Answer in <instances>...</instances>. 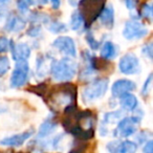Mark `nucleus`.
I'll return each instance as SVG.
<instances>
[{
    "label": "nucleus",
    "mask_w": 153,
    "mask_h": 153,
    "mask_svg": "<svg viewBox=\"0 0 153 153\" xmlns=\"http://www.w3.org/2000/svg\"><path fill=\"white\" fill-rule=\"evenodd\" d=\"M119 69L122 74L131 76L140 72V60L134 53H127L120 59L119 62Z\"/></svg>",
    "instance_id": "7"
},
{
    "label": "nucleus",
    "mask_w": 153,
    "mask_h": 153,
    "mask_svg": "<svg viewBox=\"0 0 153 153\" xmlns=\"http://www.w3.org/2000/svg\"><path fill=\"white\" fill-rule=\"evenodd\" d=\"M152 74H150L148 76V78L146 79V81H145L144 85H143V89H142V94L143 96H148L149 92H150L151 90V87H152Z\"/></svg>",
    "instance_id": "28"
},
{
    "label": "nucleus",
    "mask_w": 153,
    "mask_h": 153,
    "mask_svg": "<svg viewBox=\"0 0 153 153\" xmlns=\"http://www.w3.org/2000/svg\"><path fill=\"white\" fill-rule=\"evenodd\" d=\"M25 27V21L21 17L17 15H12L9 17L7 23H5V30L10 33H17L22 30Z\"/></svg>",
    "instance_id": "15"
},
{
    "label": "nucleus",
    "mask_w": 153,
    "mask_h": 153,
    "mask_svg": "<svg viewBox=\"0 0 153 153\" xmlns=\"http://www.w3.org/2000/svg\"><path fill=\"white\" fill-rule=\"evenodd\" d=\"M99 18H100V21L103 26H105L108 30H111L114 24V10H113L112 5L104 7Z\"/></svg>",
    "instance_id": "14"
},
{
    "label": "nucleus",
    "mask_w": 153,
    "mask_h": 153,
    "mask_svg": "<svg viewBox=\"0 0 153 153\" xmlns=\"http://www.w3.org/2000/svg\"><path fill=\"white\" fill-rule=\"evenodd\" d=\"M30 2L34 5H45L47 4L48 0H30Z\"/></svg>",
    "instance_id": "36"
},
{
    "label": "nucleus",
    "mask_w": 153,
    "mask_h": 153,
    "mask_svg": "<svg viewBox=\"0 0 153 153\" xmlns=\"http://www.w3.org/2000/svg\"><path fill=\"white\" fill-rule=\"evenodd\" d=\"M28 71H30V66H28L27 60H19L16 62L15 68L11 76V81H10L12 87H22L27 82Z\"/></svg>",
    "instance_id": "5"
},
{
    "label": "nucleus",
    "mask_w": 153,
    "mask_h": 153,
    "mask_svg": "<svg viewBox=\"0 0 153 153\" xmlns=\"http://www.w3.org/2000/svg\"><path fill=\"white\" fill-rule=\"evenodd\" d=\"M109 81L108 79H97L92 81L90 84L83 88L82 90V101L85 104H89L99 99L103 98L106 91L108 90Z\"/></svg>",
    "instance_id": "4"
},
{
    "label": "nucleus",
    "mask_w": 153,
    "mask_h": 153,
    "mask_svg": "<svg viewBox=\"0 0 153 153\" xmlns=\"http://www.w3.org/2000/svg\"><path fill=\"white\" fill-rule=\"evenodd\" d=\"M17 5H18V9H19V11L21 12V13H26L28 10V7H30V0H17Z\"/></svg>",
    "instance_id": "31"
},
{
    "label": "nucleus",
    "mask_w": 153,
    "mask_h": 153,
    "mask_svg": "<svg viewBox=\"0 0 153 153\" xmlns=\"http://www.w3.org/2000/svg\"><path fill=\"white\" fill-rule=\"evenodd\" d=\"M125 1L126 7L130 11H133L136 9V4H137V0H124Z\"/></svg>",
    "instance_id": "34"
},
{
    "label": "nucleus",
    "mask_w": 153,
    "mask_h": 153,
    "mask_svg": "<svg viewBox=\"0 0 153 153\" xmlns=\"http://www.w3.org/2000/svg\"><path fill=\"white\" fill-rule=\"evenodd\" d=\"M11 68L10 59L7 56H0V76H3Z\"/></svg>",
    "instance_id": "23"
},
{
    "label": "nucleus",
    "mask_w": 153,
    "mask_h": 153,
    "mask_svg": "<svg viewBox=\"0 0 153 153\" xmlns=\"http://www.w3.org/2000/svg\"><path fill=\"white\" fill-rule=\"evenodd\" d=\"M101 56L103 59L113 60L117 56V47L111 41H106L101 48Z\"/></svg>",
    "instance_id": "17"
},
{
    "label": "nucleus",
    "mask_w": 153,
    "mask_h": 153,
    "mask_svg": "<svg viewBox=\"0 0 153 153\" xmlns=\"http://www.w3.org/2000/svg\"><path fill=\"white\" fill-rule=\"evenodd\" d=\"M7 105H3V104H0V113H4L7 111Z\"/></svg>",
    "instance_id": "39"
},
{
    "label": "nucleus",
    "mask_w": 153,
    "mask_h": 153,
    "mask_svg": "<svg viewBox=\"0 0 153 153\" xmlns=\"http://www.w3.org/2000/svg\"><path fill=\"white\" fill-rule=\"evenodd\" d=\"M57 128V123L53 120H45L42 124H41L40 128H39V131H38V134H37V137L39 140L41 138H45L47 137L48 135H51L53 131L56 130Z\"/></svg>",
    "instance_id": "16"
},
{
    "label": "nucleus",
    "mask_w": 153,
    "mask_h": 153,
    "mask_svg": "<svg viewBox=\"0 0 153 153\" xmlns=\"http://www.w3.org/2000/svg\"><path fill=\"white\" fill-rule=\"evenodd\" d=\"M47 57V56H46ZM46 57L44 56H39L37 58V67H36V72L38 76H45L47 74V71L49 70L51 65H47Z\"/></svg>",
    "instance_id": "19"
},
{
    "label": "nucleus",
    "mask_w": 153,
    "mask_h": 153,
    "mask_svg": "<svg viewBox=\"0 0 153 153\" xmlns=\"http://www.w3.org/2000/svg\"><path fill=\"white\" fill-rule=\"evenodd\" d=\"M10 47L13 59L16 61L27 60L30 56V47L26 43H15L13 40L10 41Z\"/></svg>",
    "instance_id": "13"
},
{
    "label": "nucleus",
    "mask_w": 153,
    "mask_h": 153,
    "mask_svg": "<svg viewBox=\"0 0 153 153\" xmlns=\"http://www.w3.org/2000/svg\"><path fill=\"white\" fill-rule=\"evenodd\" d=\"M140 123V117L137 115L129 117H123L117 124V129L113 131L115 137H129L137 130V124Z\"/></svg>",
    "instance_id": "6"
},
{
    "label": "nucleus",
    "mask_w": 153,
    "mask_h": 153,
    "mask_svg": "<svg viewBox=\"0 0 153 153\" xmlns=\"http://www.w3.org/2000/svg\"><path fill=\"white\" fill-rule=\"evenodd\" d=\"M84 25H85V23H84V19L82 17L81 13L79 11L74 12L71 15V18H70V27H71V30L78 32Z\"/></svg>",
    "instance_id": "20"
},
{
    "label": "nucleus",
    "mask_w": 153,
    "mask_h": 153,
    "mask_svg": "<svg viewBox=\"0 0 153 153\" xmlns=\"http://www.w3.org/2000/svg\"><path fill=\"white\" fill-rule=\"evenodd\" d=\"M142 53L147 57L148 59H152L153 58V46H152V43H148V44L144 45L142 48Z\"/></svg>",
    "instance_id": "30"
},
{
    "label": "nucleus",
    "mask_w": 153,
    "mask_h": 153,
    "mask_svg": "<svg viewBox=\"0 0 153 153\" xmlns=\"http://www.w3.org/2000/svg\"><path fill=\"white\" fill-rule=\"evenodd\" d=\"M106 0H81L79 2V12L81 13L86 26H90L97 18H99L101 12L105 7Z\"/></svg>",
    "instance_id": "3"
},
{
    "label": "nucleus",
    "mask_w": 153,
    "mask_h": 153,
    "mask_svg": "<svg viewBox=\"0 0 153 153\" xmlns=\"http://www.w3.org/2000/svg\"><path fill=\"white\" fill-rule=\"evenodd\" d=\"M48 30H51V33H53V34H60V33L66 32L67 27H66L65 24L62 23V22L55 21V22H51L48 25Z\"/></svg>",
    "instance_id": "25"
},
{
    "label": "nucleus",
    "mask_w": 153,
    "mask_h": 153,
    "mask_svg": "<svg viewBox=\"0 0 153 153\" xmlns=\"http://www.w3.org/2000/svg\"><path fill=\"white\" fill-rule=\"evenodd\" d=\"M122 119H123V111H112V112H108L105 114L104 120H103V124L119 123Z\"/></svg>",
    "instance_id": "21"
},
{
    "label": "nucleus",
    "mask_w": 153,
    "mask_h": 153,
    "mask_svg": "<svg viewBox=\"0 0 153 153\" xmlns=\"http://www.w3.org/2000/svg\"><path fill=\"white\" fill-rule=\"evenodd\" d=\"M144 153H153V140H149L148 142L145 144L144 148H143Z\"/></svg>",
    "instance_id": "33"
},
{
    "label": "nucleus",
    "mask_w": 153,
    "mask_h": 153,
    "mask_svg": "<svg viewBox=\"0 0 153 153\" xmlns=\"http://www.w3.org/2000/svg\"><path fill=\"white\" fill-rule=\"evenodd\" d=\"M87 143L86 140H78L76 138L74 143H72L71 149L69 150L68 153H85L87 150Z\"/></svg>",
    "instance_id": "22"
},
{
    "label": "nucleus",
    "mask_w": 153,
    "mask_h": 153,
    "mask_svg": "<svg viewBox=\"0 0 153 153\" xmlns=\"http://www.w3.org/2000/svg\"><path fill=\"white\" fill-rule=\"evenodd\" d=\"M51 3L53 10H58L61 5V0H51Z\"/></svg>",
    "instance_id": "37"
},
{
    "label": "nucleus",
    "mask_w": 153,
    "mask_h": 153,
    "mask_svg": "<svg viewBox=\"0 0 153 153\" xmlns=\"http://www.w3.org/2000/svg\"><path fill=\"white\" fill-rule=\"evenodd\" d=\"M136 84L133 81L128 79H121L115 81L111 86V94L114 98H122L127 94H130L135 90Z\"/></svg>",
    "instance_id": "11"
},
{
    "label": "nucleus",
    "mask_w": 153,
    "mask_h": 153,
    "mask_svg": "<svg viewBox=\"0 0 153 153\" xmlns=\"http://www.w3.org/2000/svg\"><path fill=\"white\" fill-rule=\"evenodd\" d=\"M53 46L57 48L60 53H64L65 56L70 58L76 57V43L74 39L67 36H61L58 37L55 41L53 42Z\"/></svg>",
    "instance_id": "9"
},
{
    "label": "nucleus",
    "mask_w": 153,
    "mask_h": 153,
    "mask_svg": "<svg viewBox=\"0 0 153 153\" xmlns=\"http://www.w3.org/2000/svg\"><path fill=\"white\" fill-rule=\"evenodd\" d=\"M33 134H34V130L33 129L22 132V133L14 134V135L7 136V137H4L3 140H0V145L5 147H19L21 145H23Z\"/></svg>",
    "instance_id": "12"
},
{
    "label": "nucleus",
    "mask_w": 153,
    "mask_h": 153,
    "mask_svg": "<svg viewBox=\"0 0 153 153\" xmlns=\"http://www.w3.org/2000/svg\"><path fill=\"white\" fill-rule=\"evenodd\" d=\"M81 0H68V3H69L71 7H76V5L79 4V2Z\"/></svg>",
    "instance_id": "38"
},
{
    "label": "nucleus",
    "mask_w": 153,
    "mask_h": 153,
    "mask_svg": "<svg viewBox=\"0 0 153 153\" xmlns=\"http://www.w3.org/2000/svg\"><path fill=\"white\" fill-rule=\"evenodd\" d=\"M76 97V85L68 82H62V84L55 86L53 94L49 96L51 105L53 106H67L74 104Z\"/></svg>",
    "instance_id": "2"
},
{
    "label": "nucleus",
    "mask_w": 153,
    "mask_h": 153,
    "mask_svg": "<svg viewBox=\"0 0 153 153\" xmlns=\"http://www.w3.org/2000/svg\"><path fill=\"white\" fill-rule=\"evenodd\" d=\"M20 153H23V152H20Z\"/></svg>",
    "instance_id": "40"
},
{
    "label": "nucleus",
    "mask_w": 153,
    "mask_h": 153,
    "mask_svg": "<svg viewBox=\"0 0 153 153\" xmlns=\"http://www.w3.org/2000/svg\"><path fill=\"white\" fill-rule=\"evenodd\" d=\"M28 91L34 92V94H36L37 96H39V97H44V96H46V94H47V86H46V84L41 83L36 86H33L32 88L28 89Z\"/></svg>",
    "instance_id": "26"
},
{
    "label": "nucleus",
    "mask_w": 153,
    "mask_h": 153,
    "mask_svg": "<svg viewBox=\"0 0 153 153\" xmlns=\"http://www.w3.org/2000/svg\"><path fill=\"white\" fill-rule=\"evenodd\" d=\"M120 99H121V106L124 110L132 111L137 107V99L133 94H127Z\"/></svg>",
    "instance_id": "18"
},
{
    "label": "nucleus",
    "mask_w": 153,
    "mask_h": 153,
    "mask_svg": "<svg viewBox=\"0 0 153 153\" xmlns=\"http://www.w3.org/2000/svg\"><path fill=\"white\" fill-rule=\"evenodd\" d=\"M51 74L53 79L59 82H68L74 78L78 71V64L69 58L61 60H51Z\"/></svg>",
    "instance_id": "1"
},
{
    "label": "nucleus",
    "mask_w": 153,
    "mask_h": 153,
    "mask_svg": "<svg viewBox=\"0 0 153 153\" xmlns=\"http://www.w3.org/2000/svg\"><path fill=\"white\" fill-rule=\"evenodd\" d=\"M11 0H0V18L4 17L9 11Z\"/></svg>",
    "instance_id": "29"
},
{
    "label": "nucleus",
    "mask_w": 153,
    "mask_h": 153,
    "mask_svg": "<svg viewBox=\"0 0 153 153\" xmlns=\"http://www.w3.org/2000/svg\"><path fill=\"white\" fill-rule=\"evenodd\" d=\"M40 33H41V30H40V27H39V26H33L32 28H30V30H28L27 34L30 35V37H37V36H39V35H40Z\"/></svg>",
    "instance_id": "35"
},
{
    "label": "nucleus",
    "mask_w": 153,
    "mask_h": 153,
    "mask_svg": "<svg viewBox=\"0 0 153 153\" xmlns=\"http://www.w3.org/2000/svg\"><path fill=\"white\" fill-rule=\"evenodd\" d=\"M10 47V40L5 37H0V53H5Z\"/></svg>",
    "instance_id": "32"
},
{
    "label": "nucleus",
    "mask_w": 153,
    "mask_h": 153,
    "mask_svg": "<svg viewBox=\"0 0 153 153\" xmlns=\"http://www.w3.org/2000/svg\"><path fill=\"white\" fill-rule=\"evenodd\" d=\"M85 40L87 41L88 45H89L90 48H91V49H94V51H97V49L100 48L101 42H100V41H98L96 38H94V36L92 35V33L90 32V30H88V32L86 33Z\"/></svg>",
    "instance_id": "24"
},
{
    "label": "nucleus",
    "mask_w": 153,
    "mask_h": 153,
    "mask_svg": "<svg viewBox=\"0 0 153 153\" xmlns=\"http://www.w3.org/2000/svg\"><path fill=\"white\" fill-rule=\"evenodd\" d=\"M140 15L145 19H152V5L149 4V3H145L142 7V11H140Z\"/></svg>",
    "instance_id": "27"
},
{
    "label": "nucleus",
    "mask_w": 153,
    "mask_h": 153,
    "mask_svg": "<svg viewBox=\"0 0 153 153\" xmlns=\"http://www.w3.org/2000/svg\"><path fill=\"white\" fill-rule=\"evenodd\" d=\"M109 153H135L137 150V145L131 140H112L106 146Z\"/></svg>",
    "instance_id": "10"
},
{
    "label": "nucleus",
    "mask_w": 153,
    "mask_h": 153,
    "mask_svg": "<svg viewBox=\"0 0 153 153\" xmlns=\"http://www.w3.org/2000/svg\"><path fill=\"white\" fill-rule=\"evenodd\" d=\"M148 34V28L137 20H129L125 23L123 36L127 40H137Z\"/></svg>",
    "instance_id": "8"
}]
</instances>
